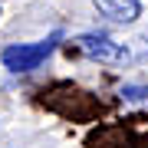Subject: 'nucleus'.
Here are the masks:
<instances>
[{"label": "nucleus", "mask_w": 148, "mask_h": 148, "mask_svg": "<svg viewBox=\"0 0 148 148\" xmlns=\"http://www.w3.org/2000/svg\"><path fill=\"white\" fill-rule=\"evenodd\" d=\"M63 40V33H49L46 40H40V43H27V46H7L3 49V66L10 69V73H30V69H36L43 59H46L49 53L56 49V43Z\"/></svg>", "instance_id": "1"}, {"label": "nucleus", "mask_w": 148, "mask_h": 148, "mask_svg": "<svg viewBox=\"0 0 148 148\" xmlns=\"http://www.w3.org/2000/svg\"><path fill=\"white\" fill-rule=\"evenodd\" d=\"M76 49H79L82 56L95 59V63H128V49L122 46V43H115L112 36H106V33H82V36H76Z\"/></svg>", "instance_id": "2"}, {"label": "nucleus", "mask_w": 148, "mask_h": 148, "mask_svg": "<svg viewBox=\"0 0 148 148\" xmlns=\"http://www.w3.org/2000/svg\"><path fill=\"white\" fill-rule=\"evenodd\" d=\"M122 99H125V102H145L148 99V89H145V86H122Z\"/></svg>", "instance_id": "4"}, {"label": "nucleus", "mask_w": 148, "mask_h": 148, "mask_svg": "<svg viewBox=\"0 0 148 148\" xmlns=\"http://www.w3.org/2000/svg\"><path fill=\"white\" fill-rule=\"evenodd\" d=\"M95 7H99L102 16H109L115 23H135L142 16V3L138 0H95Z\"/></svg>", "instance_id": "3"}]
</instances>
